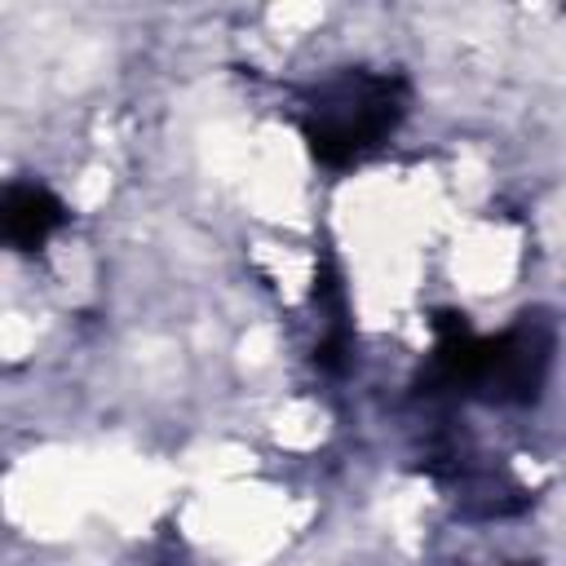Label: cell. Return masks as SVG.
I'll return each instance as SVG.
<instances>
[{"label": "cell", "instance_id": "cell-1", "mask_svg": "<svg viewBox=\"0 0 566 566\" xmlns=\"http://www.w3.org/2000/svg\"><path fill=\"white\" fill-rule=\"evenodd\" d=\"M553 323L522 314L495 336H478L464 323H451L429 358L424 398H460L482 407H531L553 367Z\"/></svg>", "mask_w": 566, "mask_h": 566}, {"label": "cell", "instance_id": "cell-2", "mask_svg": "<svg viewBox=\"0 0 566 566\" xmlns=\"http://www.w3.org/2000/svg\"><path fill=\"white\" fill-rule=\"evenodd\" d=\"M407 111V75L385 66H340L301 93L296 128L323 168H354L402 128Z\"/></svg>", "mask_w": 566, "mask_h": 566}, {"label": "cell", "instance_id": "cell-3", "mask_svg": "<svg viewBox=\"0 0 566 566\" xmlns=\"http://www.w3.org/2000/svg\"><path fill=\"white\" fill-rule=\"evenodd\" d=\"M66 226V208L57 203V195H49L35 181H18L4 190V239L18 252H35L49 243V234H57Z\"/></svg>", "mask_w": 566, "mask_h": 566}]
</instances>
